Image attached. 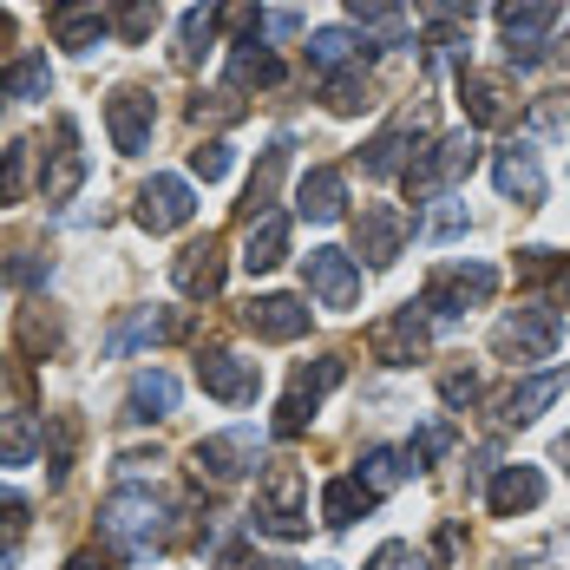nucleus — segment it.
Here are the masks:
<instances>
[{
    "label": "nucleus",
    "mask_w": 570,
    "mask_h": 570,
    "mask_svg": "<svg viewBox=\"0 0 570 570\" xmlns=\"http://www.w3.org/2000/svg\"><path fill=\"white\" fill-rule=\"evenodd\" d=\"M472 165H479L472 125H465V131H446V138H433V145L406 165V197H413V204H446L459 184L472 177Z\"/></svg>",
    "instance_id": "nucleus-2"
},
{
    "label": "nucleus",
    "mask_w": 570,
    "mask_h": 570,
    "mask_svg": "<svg viewBox=\"0 0 570 570\" xmlns=\"http://www.w3.org/2000/svg\"><path fill=\"white\" fill-rule=\"evenodd\" d=\"M138 229H151V236H171V229H184L190 217H197V190H190V177H171L158 171L145 190H138Z\"/></svg>",
    "instance_id": "nucleus-11"
},
{
    "label": "nucleus",
    "mask_w": 570,
    "mask_h": 570,
    "mask_svg": "<svg viewBox=\"0 0 570 570\" xmlns=\"http://www.w3.org/2000/svg\"><path fill=\"white\" fill-rule=\"evenodd\" d=\"M492 295H499V269H492V263H446V269H433L420 308H426L433 322H465V315L485 308Z\"/></svg>",
    "instance_id": "nucleus-5"
},
{
    "label": "nucleus",
    "mask_w": 570,
    "mask_h": 570,
    "mask_svg": "<svg viewBox=\"0 0 570 570\" xmlns=\"http://www.w3.org/2000/svg\"><path fill=\"white\" fill-rule=\"evenodd\" d=\"M426 145H433L426 112H400V118H387V125H381V131L361 145V171L381 177V184H387V177H406V165H413Z\"/></svg>",
    "instance_id": "nucleus-9"
},
{
    "label": "nucleus",
    "mask_w": 570,
    "mask_h": 570,
    "mask_svg": "<svg viewBox=\"0 0 570 570\" xmlns=\"http://www.w3.org/2000/svg\"><path fill=\"white\" fill-rule=\"evenodd\" d=\"M151 125H158L151 92H138V86H118L112 99H106V131H112V145L125 151V158H138V151L151 145Z\"/></svg>",
    "instance_id": "nucleus-17"
},
{
    "label": "nucleus",
    "mask_w": 570,
    "mask_h": 570,
    "mask_svg": "<svg viewBox=\"0 0 570 570\" xmlns=\"http://www.w3.org/2000/svg\"><path fill=\"white\" fill-rule=\"evenodd\" d=\"M158 20H165L158 0H112V33L125 47H145V40L158 33Z\"/></svg>",
    "instance_id": "nucleus-38"
},
{
    "label": "nucleus",
    "mask_w": 570,
    "mask_h": 570,
    "mask_svg": "<svg viewBox=\"0 0 570 570\" xmlns=\"http://www.w3.org/2000/svg\"><path fill=\"white\" fill-rule=\"evenodd\" d=\"M249 524H256L263 538H283V544L308 538V479H302L295 465H269L263 485H256V512H249Z\"/></svg>",
    "instance_id": "nucleus-4"
},
{
    "label": "nucleus",
    "mask_w": 570,
    "mask_h": 570,
    "mask_svg": "<svg viewBox=\"0 0 570 570\" xmlns=\"http://www.w3.org/2000/svg\"><path fill=\"white\" fill-rule=\"evenodd\" d=\"M295 210L308 217V224H342L347 210V177L335 165H315V171H302L295 184Z\"/></svg>",
    "instance_id": "nucleus-23"
},
{
    "label": "nucleus",
    "mask_w": 570,
    "mask_h": 570,
    "mask_svg": "<svg viewBox=\"0 0 570 570\" xmlns=\"http://www.w3.org/2000/svg\"><path fill=\"white\" fill-rule=\"evenodd\" d=\"M229 165H236V151H229L224 138H204V145L190 151V177H204V184H217V177H229Z\"/></svg>",
    "instance_id": "nucleus-42"
},
{
    "label": "nucleus",
    "mask_w": 570,
    "mask_h": 570,
    "mask_svg": "<svg viewBox=\"0 0 570 570\" xmlns=\"http://www.w3.org/2000/svg\"><path fill=\"white\" fill-rule=\"evenodd\" d=\"M342 381H347V361H342V354L302 361V367H295V381H288V394H283V406H276V420H269V433H276V440H302V433L315 426L322 400L335 394Z\"/></svg>",
    "instance_id": "nucleus-3"
},
{
    "label": "nucleus",
    "mask_w": 570,
    "mask_h": 570,
    "mask_svg": "<svg viewBox=\"0 0 570 570\" xmlns=\"http://www.w3.org/2000/svg\"><path fill=\"white\" fill-rule=\"evenodd\" d=\"M426 243H453V236H465V210L459 204H446V210H433V224L420 229Z\"/></svg>",
    "instance_id": "nucleus-51"
},
{
    "label": "nucleus",
    "mask_w": 570,
    "mask_h": 570,
    "mask_svg": "<svg viewBox=\"0 0 570 570\" xmlns=\"http://www.w3.org/2000/svg\"><path fill=\"white\" fill-rule=\"evenodd\" d=\"M446 453H453V426H446V420H426V426L413 433V446H406V459H413V472L440 465Z\"/></svg>",
    "instance_id": "nucleus-40"
},
{
    "label": "nucleus",
    "mask_w": 570,
    "mask_h": 570,
    "mask_svg": "<svg viewBox=\"0 0 570 570\" xmlns=\"http://www.w3.org/2000/svg\"><path fill=\"white\" fill-rule=\"evenodd\" d=\"M33 138H13L7 151H0V204H20L27 190H33Z\"/></svg>",
    "instance_id": "nucleus-37"
},
{
    "label": "nucleus",
    "mask_w": 570,
    "mask_h": 570,
    "mask_svg": "<svg viewBox=\"0 0 570 570\" xmlns=\"http://www.w3.org/2000/svg\"><path fill=\"white\" fill-rule=\"evenodd\" d=\"M171 518L177 512H171V499H165V492H151V485H138V479H131V485H118L112 499L99 505V531L112 538L125 558H151V551L171 538Z\"/></svg>",
    "instance_id": "nucleus-1"
},
{
    "label": "nucleus",
    "mask_w": 570,
    "mask_h": 570,
    "mask_svg": "<svg viewBox=\"0 0 570 570\" xmlns=\"http://www.w3.org/2000/svg\"><path fill=\"white\" fill-rule=\"evenodd\" d=\"M302 283L322 308H354L361 302V263L347 249H308L302 256Z\"/></svg>",
    "instance_id": "nucleus-13"
},
{
    "label": "nucleus",
    "mask_w": 570,
    "mask_h": 570,
    "mask_svg": "<svg viewBox=\"0 0 570 570\" xmlns=\"http://www.w3.org/2000/svg\"><path fill=\"white\" fill-rule=\"evenodd\" d=\"M558 269H564V263H558L551 249H538V243H531V249H518V276H524V283H551Z\"/></svg>",
    "instance_id": "nucleus-49"
},
{
    "label": "nucleus",
    "mask_w": 570,
    "mask_h": 570,
    "mask_svg": "<svg viewBox=\"0 0 570 570\" xmlns=\"http://www.w3.org/2000/svg\"><path fill=\"white\" fill-rule=\"evenodd\" d=\"M33 453H40V413L7 406L0 413V465H33Z\"/></svg>",
    "instance_id": "nucleus-30"
},
{
    "label": "nucleus",
    "mask_w": 570,
    "mask_h": 570,
    "mask_svg": "<svg viewBox=\"0 0 570 570\" xmlns=\"http://www.w3.org/2000/svg\"><path fill=\"white\" fill-rule=\"evenodd\" d=\"M374 499H387L400 479H413V459L400 453V446H374V453H361V472H354Z\"/></svg>",
    "instance_id": "nucleus-34"
},
{
    "label": "nucleus",
    "mask_w": 570,
    "mask_h": 570,
    "mask_svg": "<svg viewBox=\"0 0 570 570\" xmlns=\"http://www.w3.org/2000/svg\"><path fill=\"white\" fill-rule=\"evenodd\" d=\"M524 125H531V138H558V145H570V86L538 92V99L524 106Z\"/></svg>",
    "instance_id": "nucleus-35"
},
{
    "label": "nucleus",
    "mask_w": 570,
    "mask_h": 570,
    "mask_svg": "<svg viewBox=\"0 0 570 570\" xmlns=\"http://www.w3.org/2000/svg\"><path fill=\"white\" fill-rule=\"evenodd\" d=\"M190 335V322L177 315V308H165V315H138V322H125L112 335V347H131V342H184Z\"/></svg>",
    "instance_id": "nucleus-39"
},
{
    "label": "nucleus",
    "mask_w": 570,
    "mask_h": 570,
    "mask_svg": "<svg viewBox=\"0 0 570 570\" xmlns=\"http://www.w3.org/2000/svg\"><path fill=\"white\" fill-rule=\"evenodd\" d=\"M459 106H465V125L472 131H492V125H512L518 118V99H512V86L499 79V72H459Z\"/></svg>",
    "instance_id": "nucleus-16"
},
{
    "label": "nucleus",
    "mask_w": 570,
    "mask_h": 570,
    "mask_svg": "<svg viewBox=\"0 0 570 570\" xmlns=\"http://www.w3.org/2000/svg\"><path fill=\"white\" fill-rule=\"evenodd\" d=\"M112 33V13L106 0H53V40L72 53H92L99 40Z\"/></svg>",
    "instance_id": "nucleus-22"
},
{
    "label": "nucleus",
    "mask_w": 570,
    "mask_h": 570,
    "mask_svg": "<svg viewBox=\"0 0 570 570\" xmlns=\"http://www.w3.org/2000/svg\"><path fill=\"white\" fill-rule=\"evenodd\" d=\"M288 138H276L263 158H256V171L243 184V217H263V210H276V197H283V177H288Z\"/></svg>",
    "instance_id": "nucleus-26"
},
{
    "label": "nucleus",
    "mask_w": 570,
    "mask_h": 570,
    "mask_svg": "<svg viewBox=\"0 0 570 570\" xmlns=\"http://www.w3.org/2000/svg\"><path fill=\"white\" fill-rule=\"evenodd\" d=\"M347 20H354L361 33L387 40V47L406 40V7H400V0H347Z\"/></svg>",
    "instance_id": "nucleus-32"
},
{
    "label": "nucleus",
    "mask_w": 570,
    "mask_h": 570,
    "mask_svg": "<svg viewBox=\"0 0 570 570\" xmlns=\"http://www.w3.org/2000/svg\"><path fill=\"white\" fill-rule=\"evenodd\" d=\"M20 342L33 347V354H59V322L40 315V308H27V315H20Z\"/></svg>",
    "instance_id": "nucleus-46"
},
{
    "label": "nucleus",
    "mask_w": 570,
    "mask_h": 570,
    "mask_svg": "<svg viewBox=\"0 0 570 570\" xmlns=\"http://www.w3.org/2000/svg\"><path fill=\"white\" fill-rule=\"evenodd\" d=\"M400 249H406V217H400L394 204H367L354 217V256H367L374 269H387Z\"/></svg>",
    "instance_id": "nucleus-19"
},
{
    "label": "nucleus",
    "mask_w": 570,
    "mask_h": 570,
    "mask_svg": "<svg viewBox=\"0 0 570 570\" xmlns=\"http://www.w3.org/2000/svg\"><path fill=\"white\" fill-rule=\"evenodd\" d=\"M86 184V151H79V125L72 118H59L53 131V165H47V177H40V190H47V204H66L72 190Z\"/></svg>",
    "instance_id": "nucleus-25"
},
{
    "label": "nucleus",
    "mask_w": 570,
    "mask_h": 570,
    "mask_svg": "<svg viewBox=\"0 0 570 570\" xmlns=\"http://www.w3.org/2000/svg\"><path fill=\"white\" fill-rule=\"evenodd\" d=\"M283 79H288V66L269 53L256 33H243V40H236V53H229V86H263V92H276Z\"/></svg>",
    "instance_id": "nucleus-28"
},
{
    "label": "nucleus",
    "mask_w": 570,
    "mask_h": 570,
    "mask_svg": "<svg viewBox=\"0 0 570 570\" xmlns=\"http://www.w3.org/2000/svg\"><path fill=\"white\" fill-rule=\"evenodd\" d=\"M283 256H288V217H283V210L249 217V236H243V269H249V276H269Z\"/></svg>",
    "instance_id": "nucleus-27"
},
{
    "label": "nucleus",
    "mask_w": 570,
    "mask_h": 570,
    "mask_svg": "<svg viewBox=\"0 0 570 570\" xmlns=\"http://www.w3.org/2000/svg\"><path fill=\"white\" fill-rule=\"evenodd\" d=\"M190 118L204 125V118H217V125H229V118H243V106L229 99V92H197V106H190Z\"/></svg>",
    "instance_id": "nucleus-50"
},
{
    "label": "nucleus",
    "mask_w": 570,
    "mask_h": 570,
    "mask_svg": "<svg viewBox=\"0 0 570 570\" xmlns=\"http://www.w3.org/2000/svg\"><path fill=\"white\" fill-rule=\"evenodd\" d=\"M361 570H426V551H413L406 538H387V544H381Z\"/></svg>",
    "instance_id": "nucleus-45"
},
{
    "label": "nucleus",
    "mask_w": 570,
    "mask_h": 570,
    "mask_svg": "<svg viewBox=\"0 0 570 570\" xmlns=\"http://www.w3.org/2000/svg\"><path fill=\"white\" fill-rule=\"evenodd\" d=\"M492 347H499L512 367L551 361V354L564 347V322H558V308H544V302H531V308H512V315H499V328H492Z\"/></svg>",
    "instance_id": "nucleus-7"
},
{
    "label": "nucleus",
    "mask_w": 570,
    "mask_h": 570,
    "mask_svg": "<svg viewBox=\"0 0 570 570\" xmlns=\"http://www.w3.org/2000/svg\"><path fill=\"white\" fill-rule=\"evenodd\" d=\"M492 184H499V197L518 204V210H538L544 204V165H538L531 145H505L499 165H492Z\"/></svg>",
    "instance_id": "nucleus-20"
},
{
    "label": "nucleus",
    "mask_w": 570,
    "mask_h": 570,
    "mask_svg": "<svg viewBox=\"0 0 570 570\" xmlns=\"http://www.w3.org/2000/svg\"><path fill=\"white\" fill-rule=\"evenodd\" d=\"M197 387L210 400H224V406H249L256 387H263V374H256V361H243L229 347H204L197 354Z\"/></svg>",
    "instance_id": "nucleus-14"
},
{
    "label": "nucleus",
    "mask_w": 570,
    "mask_h": 570,
    "mask_svg": "<svg viewBox=\"0 0 570 570\" xmlns=\"http://www.w3.org/2000/svg\"><path fill=\"white\" fill-rule=\"evenodd\" d=\"M72 440H79V420L59 413L53 420V459H47V479H53V485H66V472H72Z\"/></svg>",
    "instance_id": "nucleus-43"
},
{
    "label": "nucleus",
    "mask_w": 570,
    "mask_h": 570,
    "mask_svg": "<svg viewBox=\"0 0 570 570\" xmlns=\"http://www.w3.org/2000/svg\"><path fill=\"white\" fill-rule=\"evenodd\" d=\"M367 347H374L381 367H413V361H426V347H433V315L406 302V308H394V315L367 335Z\"/></svg>",
    "instance_id": "nucleus-10"
},
{
    "label": "nucleus",
    "mask_w": 570,
    "mask_h": 570,
    "mask_svg": "<svg viewBox=\"0 0 570 570\" xmlns=\"http://www.w3.org/2000/svg\"><path fill=\"white\" fill-rule=\"evenodd\" d=\"M420 13H426L433 27H465V20L479 13V0H420Z\"/></svg>",
    "instance_id": "nucleus-48"
},
{
    "label": "nucleus",
    "mask_w": 570,
    "mask_h": 570,
    "mask_svg": "<svg viewBox=\"0 0 570 570\" xmlns=\"http://www.w3.org/2000/svg\"><path fill=\"white\" fill-rule=\"evenodd\" d=\"M125 413H131V420H165V413H177V381L165 374V367H145V374H131Z\"/></svg>",
    "instance_id": "nucleus-29"
},
{
    "label": "nucleus",
    "mask_w": 570,
    "mask_h": 570,
    "mask_svg": "<svg viewBox=\"0 0 570 570\" xmlns=\"http://www.w3.org/2000/svg\"><path fill=\"white\" fill-rule=\"evenodd\" d=\"M440 400H446L453 413H465V406L479 400V374H472V367H446V374H440Z\"/></svg>",
    "instance_id": "nucleus-47"
},
{
    "label": "nucleus",
    "mask_w": 570,
    "mask_h": 570,
    "mask_svg": "<svg viewBox=\"0 0 570 570\" xmlns=\"http://www.w3.org/2000/svg\"><path fill=\"white\" fill-rule=\"evenodd\" d=\"M47 92H53V72H47V59H40V53L13 59V66L0 72V106H20V99H47Z\"/></svg>",
    "instance_id": "nucleus-33"
},
{
    "label": "nucleus",
    "mask_w": 570,
    "mask_h": 570,
    "mask_svg": "<svg viewBox=\"0 0 570 570\" xmlns=\"http://www.w3.org/2000/svg\"><path fill=\"white\" fill-rule=\"evenodd\" d=\"M361 106H367V86H361V66H354V72H335V79H328V112H361Z\"/></svg>",
    "instance_id": "nucleus-44"
},
{
    "label": "nucleus",
    "mask_w": 570,
    "mask_h": 570,
    "mask_svg": "<svg viewBox=\"0 0 570 570\" xmlns=\"http://www.w3.org/2000/svg\"><path fill=\"white\" fill-rule=\"evenodd\" d=\"M0 283L7 288H40L47 283V256H33V249H7V256H0Z\"/></svg>",
    "instance_id": "nucleus-41"
},
{
    "label": "nucleus",
    "mask_w": 570,
    "mask_h": 570,
    "mask_svg": "<svg viewBox=\"0 0 570 570\" xmlns=\"http://www.w3.org/2000/svg\"><path fill=\"white\" fill-rule=\"evenodd\" d=\"M263 453H269V440H263L256 426H229V433L197 440V446H190V465H197V479H210V485H243V479H256Z\"/></svg>",
    "instance_id": "nucleus-6"
},
{
    "label": "nucleus",
    "mask_w": 570,
    "mask_h": 570,
    "mask_svg": "<svg viewBox=\"0 0 570 570\" xmlns=\"http://www.w3.org/2000/svg\"><path fill=\"white\" fill-rule=\"evenodd\" d=\"M66 570H112V564H106L99 551H72V558H66Z\"/></svg>",
    "instance_id": "nucleus-52"
},
{
    "label": "nucleus",
    "mask_w": 570,
    "mask_h": 570,
    "mask_svg": "<svg viewBox=\"0 0 570 570\" xmlns=\"http://www.w3.org/2000/svg\"><path fill=\"white\" fill-rule=\"evenodd\" d=\"M551 288H558V302H564V308H570V263H564V269H558V276H551Z\"/></svg>",
    "instance_id": "nucleus-53"
},
{
    "label": "nucleus",
    "mask_w": 570,
    "mask_h": 570,
    "mask_svg": "<svg viewBox=\"0 0 570 570\" xmlns=\"http://www.w3.org/2000/svg\"><path fill=\"white\" fill-rule=\"evenodd\" d=\"M558 20H564V0H505L499 7V33H505V53L512 66H538V59L551 53V33H558Z\"/></svg>",
    "instance_id": "nucleus-8"
},
{
    "label": "nucleus",
    "mask_w": 570,
    "mask_h": 570,
    "mask_svg": "<svg viewBox=\"0 0 570 570\" xmlns=\"http://www.w3.org/2000/svg\"><path fill=\"white\" fill-rule=\"evenodd\" d=\"M322 570H335V564H322Z\"/></svg>",
    "instance_id": "nucleus-55"
},
{
    "label": "nucleus",
    "mask_w": 570,
    "mask_h": 570,
    "mask_svg": "<svg viewBox=\"0 0 570 570\" xmlns=\"http://www.w3.org/2000/svg\"><path fill=\"white\" fill-rule=\"evenodd\" d=\"M544 505V472L538 465H499L485 479V512L492 518H518V512H538Z\"/></svg>",
    "instance_id": "nucleus-21"
},
{
    "label": "nucleus",
    "mask_w": 570,
    "mask_h": 570,
    "mask_svg": "<svg viewBox=\"0 0 570 570\" xmlns=\"http://www.w3.org/2000/svg\"><path fill=\"white\" fill-rule=\"evenodd\" d=\"M243 328L256 342H302L308 335V302L302 295H256L243 308Z\"/></svg>",
    "instance_id": "nucleus-18"
},
{
    "label": "nucleus",
    "mask_w": 570,
    "mask_h": 570,
    "mask_svg": "<svg viewBox=\"0 0 570 570\" xmlns=\"http://www.w3.org/2000/svg\"><path fill=\"white\" fill-rule=\"evenodd\" d=\"M570 387V367H544V374H524V381H512L505 394L492 400V420L499 426H531L544 406H558V394Z\"/></svg>",
    "instance_id": "nucleus-15"
},
{
    "label": "nucleus",
    "mask_w": 570,
    "mask_h": 570,
    "mask_svg": "<svg viewBox=\"0 0 570 570\" xmlns=\"http://www.w3.org/2000/svg\"><path fill=\"white\" fill-rule=\"evenodd\" d=\"M374 505H381V499H374V492H367L354 472L322 485V524H335V531H342V524H354V518H367Z\"/></svg>",
    "instance_id": "nucleus-31"
},
{
    "label": "nucleus",
    "mask_w": 570,
    "mask_h": 570,
    "mask_svg": "<svg viewBox=\"0 0 570 570\" xmlns=\"http://www.w3.org/2000/svg\"><path fill=\"white\" fill-rule=\"evenodd\" d=\"M374 47L354 33V27H322V33H308V66L322 72V79H335V72H354V66H367Z\"/></svg>",
    "instance_id": "nucleus-24"
},
{
    "label": "nucleus",
    "mask_w": 570,
    "mask_h": 570,
    "mask_svg": "<svg viewBox=\"0 0 570 570\" xmlns=\"http://www.w3.org/2000/svg\"><path fill=\"white\" fill-rule=\"evenodd\" d=\"M217 20H224V7H190L184 13V27H177V40H184L177 47V66H197V59L217 47Z\"/></svg>",
    "instance_id": "nucleus-36"
},
{
    "label": "nucleus",
    "mask_w": 570,
    "mask_h": 570,
    "mask_svg": "<svg viewBox=\"0 0 570 570\" xmlns=\"http://www.w3.org/2000/svg\"><path fill=\"white\" fill-rule=\"evenodd\" d=\"M224 276H229V263H224V236H197V243H184L177 249V263H171V283L177 295H190V302H217L224 295Z\"/></svg>",
    "instance_id": "nucleus-12"
},
{
    "label": "nucleus",
    "mask_w": 570,
    "mask_h": 570,
    "mask_svg": "<svg viewBox=\"0 0 570 570\" xmlns=\"http://www.w3.org/2000/svg\"><path fill=\"white\" fill-rule=\"evenodd\" d=\"M0 40H13V20H7V13H0Z\"/></svg>",
    "instance_id": "nucleus-54"
}]
</instances>
